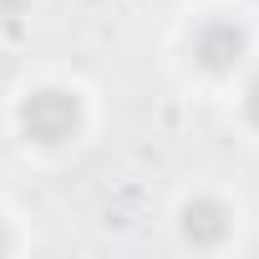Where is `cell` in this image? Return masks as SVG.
Returning <instances> with one entry per match:
<instances>
[{"mask_svg":"<svg viewBox=\"0 0 259 259\" xmlns=\"http://www.w3.org/2000/svg\"><path fill=\"white\" fill-rule=\"evenodd\" d=\"M21 127H26L31 143H46V148L76 138V127H81V102H76V92H61V87L31 92V97L21 102Z\"/></svg>","mask_w":259,"mask_h":259,"instance_id":"cell-1","label":"cell"},{"mask_svg":"<svg viewBox=\"0 0 259 259\" xmlns=\"http://www.w3.org/2000/svg\"><path fill=\"white\" fill-rule=\"evenodd\" d=\"M244 102H249V117H254V127H259V76L249 81V97H244Z\"/></svg>","mask_w":259,"mask_h":259,"instance_id":"cell-4","label":"cell"},{"mask_svg":"<svg viewBox=\"0 0 259 259\" xmlns=\"http://www.w3.org/2000/svg\"><path fill=\"white\" fill-rule=\"evenodd\" d=\"M244 46H249L244 26H234V21H208V26H198V36H193V61H198L203 71L224 76V71H234V66L244 61Z\"/></svg>","mask_w":259,"mask_h":259,"instance_id":"cell-2","label":"cell"},{"mask_svg":"<svg viewBox=\"0 0 259 259\" xmlns=\"http://www.w3.org/2000/svg\"><path fill=\"white\" fill-rule=\"evenodd\" d=\"M11 249V234H6V224H0V254H6Z\"/></svg>","mask_w":259,"mask_h":259,"instance_id":"cell-5","label":"cell"},{"mask_svg":"<svg viewBox=\"0 0 259 259\" xmlns=\"http://www.w3.org/2000/svg\"><path fill=\"white\" fill-rule=\"evenodd\" d=\"M229 234V208L219 198H193L183 208V239L188 244H219Z\"/></svg>","mask_w":259,"mask_h":259,"instance_id":"cell-3","label":"cell"}]
</instances>
